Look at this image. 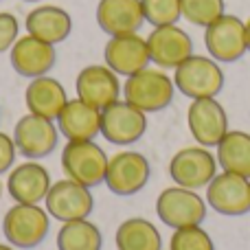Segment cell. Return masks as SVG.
<instances>
[{
    "label": "cell",
    "mask_w": 250,
    "mask_h": 250,
    "mask_svg": "<svg viewBox=\"0 0 250 250\" xmlns=\"http://www.w3.org/2000/svg\"><path fill=\"white\" fill-rule=\"evenodd\" d=\"M176 83L163 68H143L136 75L125 77L123 99L145 114L163 112L171 105Z\"/></svg>",
    "instance_id": "1"
},
{
    "label": "cell",
    "mask_w": 250,
    "mask_h": 250,
    "mask_svg": "<svg viewBox=\"0 0 250 250\" xmlns=\"http://www.w3.org/2000/svg\"><path fill=\"white\" fill-rule=\"evenodd\" d=\"M51 230V215L40 204L13 202L2 217V235L7 244L20 250L38 248Z\"/></svg>",
    "instance_id": "2"
},
{
    "label": "cell",
    "mask_w": 250,
    "mask_h": 250,
    "mask_svg": "<svg viewBox=\"0 0 250 250\" xmlns=\"http://www.w3.org/2000/svg\"><path fill=\"white\" fill-rule=\"evenodd\" d=\"M108 160L110 156L95 141H68L60 156L66 178L88 187V189L105 182Z\"/></svg>",
    "instance_id": "3"
},
{
    "label": "cell",
    "mask_w": 250,
    "mask_h": 250,
    "mask_svg": "<svg viewBox=\"0 0 250 250\" xmlns=\"http://www.w3.org/2000/svg\"><path fill=\"white\" fill-rule=\"evenodd\" d=\"M173 83L176 90L189 97L191 101L217 97L224 88V70L213 57L191 55L173 70Z\"/></svg>",
    "instance_id": "4"
},
{
    "label": "cell",
    "mask_w": 250,
    "mask_h": 250,
    "mask_svg": "<svg viewBox=\"0 0 250 250\" xmlns=\"http://www.w3.org/2000/svg\"><path fill=\"white\" fill-rule=\"evenodd\" d=\"M156 215L165 226L178 230L187 226H202L207 217V200L198 191L185 187H169L156 200Z\"/></svg>",
    "instance_id": "5"
},
{
    "label": "cell",
    "mask_w": 250,
    "mask_h": 250,
    "mask_svg": "<svg viewBox=\"0 0 250 250\" xmlns=\"http://www.w3.org/2000/svg\"><path fill=\"white\" fill-rule=\"evenodd\" d=\"M217 158L208 151V147H182L169 160V176L178 187L198 191L207 189L208 182L217 176Z\"/></svg>",
    "instance_id": "6"
},
{
    "label": "cell",
    "mask_w": 250,
    "mask_h": 250,
    "mask_svg": "<svg viewBox=\"0 0 250 250\" xmlns=\"http://www.w3.org/2000/svg\"><path fill=\"white\" fill-rule=\"evenodd\" d=\"M204 46L208 51V57H213L220 64L242 60L248 53L246 22L239 20L237 16L224 13L204 29Z\"/></svg>",
    "instance_id": "7"
},
{
    "label": "cell",
    "mask_w": 250,
    "mask_h": 250,
    "mask_svg": "<svg viewBox=\"0 0 250 250\" xmlns=\"http://www.w3.org/2000/svg\"><path fill=\"white\" fill-rule=\"evenodd\" d=\"M151 167L149 160L134 149H123L108 160L104 185L119 198H129L143 191L149 182Z\"/></svg>",
    "instance_id": "8"
},
{
    "label": "cell",
    "mask_w": 250,
    "mask_h": 250,
    "mask_svg": "<svg viewBox=\"0 0 250 250\" xmlns=\"http://www.w3.org/2000/svg\"><path fill=\"white\" fill-rule=\"evenodd\" d=\"M11 136L20 156H24L26 160H42L55 151L57 141H60V129L55 121L29 112L18 119Z\"/></svg>",
    "instance_id": "9"
},
{
    "label": "cell",
    "mask_w": 250,
    "mask_h": 250,
    "mask_svg": "<svg viewBox=\"0 0 250 250\" xmlns=\"http://www.w3.org/2000/svg\"><path fill=\"white\" fill-rule=\"evenodd\" d=\"M44 208L48 215L57 222H73V220H86L95 208V198L90 189L79 182L64 178L51 185L44 200Z\"/></svg>",
    "instance_id": "10"
},
{
    "label": "cell",
    "mask_w": 250,
    "mask_h": 250,
    "mask_svg": "<svg viewBox=\"0 0 250 250\" xmlns=\"http://www.w3.org/2000/svg\"><path fill=\"white\" fill-rule=\"evenodd\" d=\"M147 132V114L127 101H114L101 110V136L112 145H134Z\"/></svg>",
    "instance_id": "11"
},
{
    "label": "cell",
    "mask_w": 250,
    "mask_h": 250,
    "mask_svg": "<svg viewBox=\"0 0 250 250\" xmlns=\"http://www.w3.org/2000/svg\"><path fill=\"white\" fill-rule=\"evenodd\" d=\"M207 204L226 217H242L250 213V178L222 171L208 182Z\"/></svg>",
    "instance_id": "12"
},
{
    "label": "cell",
    "mask_w": 250,
    "mask_h": 250,
    "mask_svg": "<svg viewBox=\"0 0 250 250\" xmlns=\"http://www.w3.org/2000/svg\"><path fill=\"white\" fill-rule=\"evenodd\" d=\"M187 125L193 141L202 147H217L229 132L226 110L215 97L193 99L187 108Z\"/></svg>",
    "instance_id": "13"
},
{
    "label": "cell",
    "mask_w": 250,
    "mask_h": 250,
    "mask_svg": "<svg viewBox=\"0 0 250 250\" xmlns=\"http://www.w3.org/2000/svg\"><path fill=\"white\" fill-rule=\"evenodd\" d=\"M149 60L163 70H176L185 60L193 55V40L178 24L154 26L147 35Z\"/></svg>",
    "instance_id": "14"
},
{
    "label": "cell",
    "mask_w": 250,
    "mask_h": 250,
    "mask_svg": "<svg viewBox=\"0 0 250 250\" xmlns=\"http://www.w3.org/2000/svg\"><path fill=\"white\" fill-rule=\"evenodd\" d=\"M75 92L77 99L95 105L97 110H105L114 101L121 99V82L119 75L105 64H90L79 70L75 79Z\"/></svg>",
    "instance_id": "15"
},
{
    "label": "cell",
    "mask_w": 250,
    "mask_h": 250,
    "mask_svg": "<svg viewBox=\"0 0 250 250\" xmlns=\"http://www.w3.org/2000/svg\"><path fill=\"white\" fill-rule=\"evenodd\" d=\"M104 62L117 75H123V77L136 75L138 70L151 64L147 38H141L138 33L112 35L104 46Z\"/></svg>",
    "instance_id": "16"
},
{
    "label": "cell",
    "mask_w": 250,
    "mask_h": 250,
    "mask_svg": "<svg viewBox=\"0 0 250 250\" xmlns=\"http://www.w3.org/2000/svg\"><path fill=\"white\" fill-rule=\"evenodd\" d=\"M51 185V173L38 160H26V163L16 165L4 180L7 193L13 198V202L20 204H42L46 200Z\"/></svg>",
    "instance_id": "17"
},
{
    "label": "cell",
    "mask_w": 250,
    "mask_h": 250,
    "mask_svg": "<svg viewBox=\"0 0 250 250\" xmlns=\"http://www.w3.org/2000/svg\"><path fill=\"white\" fill-rule=\"evenodd\" d=\"M9 62L11 68L16 70L20 77L35 79L48 75L57 62V53L53 44H46L42 40L33 38V35H22L16 40V44L9 51Z\"/></svg>",
    "instance_id": "18"
},
{
    "label": "cell",
    "mask_w": 250,
    "mask_h": 250,
    "mask_svg": "<svg viewBox=\"0 0 250 250\" xmlns=\"http://www.w3.org/2000/svg\"><path fill=\"white\" fill-rule=\"evenodd\" d=\"M95 18L99 29L110 38L138 33V29L145 24L141 0H99Z\"/></svg>",
    "instance_id": "19"
},
{
    "label": "cell",
    "mask_w": 250,
    "mask_h": 250,
    "mask_svg": "<svg viewBox=\"0 0 250 250\" xmlns=\"http://www.w3.org/2000/svg\"><path fill=\"white\" fill-rule=\"evenodd\" d=\"M55 121L66 141H95L101 134V110L77 97L68 99Z\"/></svg>",
    "instance_id": "20"
},
{
    "label": "cell",
    "mask_w": 250,
    "mask_h": 250,
    "mask_svg": "<svg viewBox=\"0 0 250 250\" xmlns=\"http://www.w3.org/2000/svg\"><path fill=\"white\" fill-rule=\"evenodd\" d=\"M24 29L29 35L42 40L46 44H62L68 40L73 31V18L66 9L55 7V4H40L26 13Z\"/></svg>",
    "instance_id": "21"
},
{
    "label": "cell",
    "mask_w": 250,
    "mask_h": 250,
    "mask_svg": "<svg viewBox=\"0 0 250 250\" xmlns=\"http://www.w3.org/2000/svg\"><path fill=\"white\" fill-rule=\"evenodd\" d=\"M24 104L31 114H40L55 121L64 105L68 104V95L62 82H57L51 75H42L29 82L24 90Z\"/></svg>",
    "instance_id": "22"
},
{
    "label": "cell",
    "mask_w": 250,
    "mask_h": 250,
    "mask_svg": "<svg viewBox=\"0 0 250 250\" xmlns=\"http://www.w3.org/2000/svg\"><path fill=\"white\" fill-rule=\"evenodd\" d=\"M215 158L222 171L250 178V134L242 129H229L217 145Z\"/></svg>",
    "instance_id": "23"
},
{
    "label": "cell",
    "mask_w": 250,
    "mask_h": 250,
    "mask_svg": "<svg viewBox=\"0 0 250 250\" xmlns=\"http://www.w3.org/2000/svg\"><path fill=\"white\" fill-rule=\"evenodd\" d=\"M117 250H163L160 230L145 217H129L114 233Z\"/></svg>",
    "instance_id": "24"
},
{
    "label": "cell",
    "mask_w": 250,
    "mask_h": 250,
    "mask_svg": "<svg viewBox=\"0 0 250 250\" xmlns=\"http://www.w3.org/2000/svg\"><path fill=\"white\" fill-rule=\"evenodd\" d=\"M57 250H104V235L90 220L64 222L57 230Z\"/></svg>",
    "instance_id": "25"
},
{
    "label": "cell",
    "mask_w": 250,
    "mask_h": 250,
    "mask_svg": "<svg viewBox=\"0 0 250 250\" xmlns=\"http://www.w3.org/2000/svg\"><path fill=\"white\" fill-rule=\"evenodd\" d=\"M180 11L187 22L207 29L211 22L226 13L224 0H180Z\"/></svg>",
    "instance_id": "26"
},
{
    "label": "cell",
    "mask_w": 250,
    "mask_h": 250,
    "mask_svg": "<svg viewBox=\"0 0 250 250\" xmlns=\"http://www.w3.org/2000/svg\"><path fill=\"white\" fill-rule=\"evenodd\" d=\"M141 4L145 22H149L151 26L178 24L182 18L180 0H141Z\"/></svg>",
    "instance_id": "27"
},
{
    "label": "cell",
    "mask_w": 250,
    "mask_h": 250,
    "mask_svg": "<svg viewBox=\"0 0 250 250\" xmlns=\"http://www.w3.org/2000/svg\"><path fill=\"white\" fill-rule=\"evenodd\" d=\"M169 250H215V244L202 226H187L173 230Z\"/></svg>",
    "instance_id": "28"
},
{
    "label": "cell",
    "mask_w": 250,
    "mask_h": 250,
    "mask_svg": "<svg viewBox=\"0 0 250 250\" xmlns=\"http://www.w3.org/2000/svg\"><path fill=\"white\" fill-rule=\"evenodd\" d=\"M20 38V22L13 13L0 11V53L11 51L16 40Z\"/></svg>",
    "instance_id": "29"
},
{
    "label": "cell",
    "mask_w": 250,
    "mask_h": 250,
    "mask_svg": "<svg viewBox=\"0 0 250 250\" xmlns=\"http://www.w3.org/2000/svg\"><path fill=\"white\" fill-rule=\"evenodd\" d=\"M16 143H13V136L0 132V176L2 173H9L16 165Z\"/></svg>",
    "instance_id": "30"
},
{
    "label": "cell",
    "mask_w": 250,
    "mask_h": 250,
    "mask_svg": "<svg viewBox=\"0 0 250 250\" xmlns=\"http://www.w3.org/2000/svg\"><path fill=\"white\" fill-rule=\"evenodd\" d=\"M246 44H248V51H250V18L246 20Z\"/></svg>",
    "instance_id": "31"
},
{
    "label": "cell",
    "mask_w": 250,
    "mask_h": 250,
    "mask_svg": "<svg viewBox=\"0 0 250 250\" xmlns=\"http://www.w3.org/2000/svg\"><path fill=\"white\" fill-rule=\"evenodd\" d=\"M0 250H18V248H13L11 244H0Z\"/></svg>",
    "instance_id": "32"
},
{
    "label": "cell",
    "mask_w": 250,
    "mask_h": 250,
    "mask_svg": "<svg viewBox=\"0 0 250 250\" xmlns=\"http://www.w3.org/2000/svg\"><path fill=\"white\" fill-rule=\"evenodd\" d=\"M7 191V187H4V180H0V200H2V193Z\"/></svg>",
    "instance_id": "33"
},
{
    "label": "cell",
    "mask_w": 250,
    "mask_h": 250,
    "mask_svg": "<svg viewBox=\"0 0 250 250\" xmlns=\"http://www.w3.org/2000/svg\"><path fill=\"white\" fill-rule=\"evenodd\" d=\"M24 2H42V0H24Z\"/></svg>",
    "instance_id": "34"
}]
</instances>
